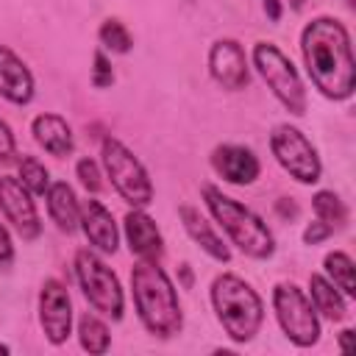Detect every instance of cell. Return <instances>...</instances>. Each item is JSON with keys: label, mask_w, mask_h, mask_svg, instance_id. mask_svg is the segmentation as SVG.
I'll return each mask as SVG.
<instances>
[{"label": "cell", "mask_w": 356, "mask_h": 356, "mask_svg": "<svg viewBox=\"0 0 356 356\" xmlns=\"http://www.w3.org/2000/svg\"><path fill=\"white\" fill-rule=\"evenodd\" d=\"M178 214H181V222H184L186 234L192 236V242H197V245H200L211 259H217V261H228V259H231L228 245H225V242H222V236L211 228V222L200 214V209H195V206L184 203V206L178 209Z\"/></svg>", "instance_id": "ac0fdd59"}, {"label": "cell", "mask_w": 356, "mask_h": 356, "mask_svg": "<svg viewBox=\"0 0 356 356\" xmlns=\"http://www.w3.org/2000/svg\"><path fill=\"white\" fill-rule=\"evenodd\" d=\"M122 228H125V239L134 256L147 259V261H159L164 256V239L150 214H145L142 209H131L122 220Z\"/></svg>", "instance_id": "5bb4252c"}, {"label": "cell", "mask_w": 356, "mask_h": 356, "mask_svg": "<svg viewBox=\"0 0 356 356\" xmlns=\"http://www.w3.org/2000/svg\"><path fill=\"white\" fill-rule=\"evenodd\" d=\"M14 150H17V145H14V134H11V128L0 120V161H8V159L14 156Z\"/></svg>", "instance_id": "f546056e"}, {"label": "cell", "mask_w": 356, "mask_h": 356, "mask_svg": "<svg viewBox=\"0 0 356 356\" xmlns=\"http://www.w3.org/2000/svg\"><path fill=\"white\" fill-rule=\"evenodd\" d=\"M75 172H78V181L83 184L86 192H97V189L103 186V181H100V170H97V164H95L89 156H83V159L75 164Z\"/></svg>", "instance_id": "484cf974"}, {"label": "cell", "mask_w": 356, "mask_h": 356, "mask_svg": "<svg viewBox=\"0 0 356 356\" xmlns=\"http://www.w3.org/2000/svg\"><path fill=\"white\" fill-rule=\"evenodd\" d=\"M31 131H33V139L39 142V147H44L56 159L70 156L72 147H75L72 131H70L67 120L58 117V114H39V117H33Z\"/></svg>", "instance_id": "e0dca14e"}, {"label": "cell", "mask_w": 356, "mask_h": 356, "mask_svg": "<svg viewBox=\"0 0 356 356\" xmlns=\"http://www.w3.org/2000/svg\"><path fill=\"white\" fill-rule=\"evenodd\" d=\"M17 178H19V184H22L31 195H44L47 186H50V172H47V167H44L36 156H22Z\"/></svg>", "instance_id": "cb8c5ba5"}, {"label": "cell", "mask_w": 356, "mask_h": 356, "mask_svg": "<svg viewBox=\"0 0 356 356\" xmlns=\"http://www.w3.org/2000/svg\"><path fill=\"white\" fill-rule=\"evenodd\" d=\"M289 6H292L295 11H300V8H303V0H289Z\"/></svg>", "instance_id": "d6a6232c"}, {"label": "cell", "mask_w": 356, "mask_h": 356, "mask_svg": "<svg viewBox=\"0 0 356 356\" xmlns=\"http://www.w3.org/2000/svg\"><path fill=\"white\" fill-rule=\"evenodd\" d=\"M261 6H264V14H267L273 22L281 19V0H261Z\"/></svg>", "instance_id": "4dcf8cb0"}, {"label": "cell", "mask_w": 356, "mask_h": 356, "mask_svg": "<svg viewBox=\"0 0 356 356\" xmlns=\"http://www.w3.org/2000/svg\"><path fill=\"white\" fill-rule=\"evenodd\" d=\"M97 36H100V44H103L106 50H111V53H128L131 44H134V39H131L125 22H120V19H106V22L100 25Z\"/></svg>", "instance_id": "d4e9b609"}, {"label": "cell", "mask_w": 356, "mask_h": 356, "mask_svg": "<svg viewBox=\"0 0 356 356\" xmlns=\"http://www.w3.org/2000/svg\"><path fill=\"white\" fill-rule=\"evenodd\" d=\"M131 289H134L136 314L153 337L170 339L184 328V314L175 286L170 275L159 267V261L139 259L131 270Z\"/></svg>", "instance_id": "7a4b0ae2"}, {"label": "cell", "mask_w": 356, "mask_h": 356, "mask_svg": "<svg viewBox=\"0 0 356 356\" xmlns=\"http://www.w3.org/2000/svg\"><path fill=\"white\" fill-rule=\"evenodd\" d=\"M312 206H314V214L320 222H325L331 231L342 228L348 222V209L342 203V197L331 189H320L314 197H312Z\"/></svg>", "instance_id": "603a6c76"}, {"label": "cell", "mask_w": 356, "mask_h": 356, "mask_svg": "<svg viewBox=\"0 0 356 356\" xmlns=\"http://www.w3.org/2000/svg\"><path fill=\"white\" fill-rule=\"evenodd\" d=\"M331 234H334V231H331V228H328L325 222H320V220H314V222H312V225H309V228L303 231V242H306V245H317V242H323V239H328Z\"/></svg>", "instance_id": "83f0119b"}, {"label": "cell", "mask_w": 356, "mask_h": 356, "mask_svg": "<svg viewBox=\"0 0 356 356\" xmlns=\"http://www.w3.org/2000/svg\"><path fill=\"white\" fill-rule=\"evenodd\" d=\"M350 337H353V331H350V328L339 331V350H342V353H348V350H350Z\"/></svg>", "instance_id": "1f68e13d"}, {"label": "cell", "mask_w": 356, "mask_h": 356, "mask_svg": "<svg viewBox=\"0 0 356 356\" xmlns=\"http://www.w3.org/2000/svg\"><path fill=\"white\" fill-rule=\"evenodd\" d=\"M203 203L211 211V217L220 222V228L228 234V239L250 259H270L275 253V239L273 231L267 228V222L250 211L248 206H242L239 200L228 197L222 189L206 184L203 189Z\"/></svg>", "instance_id": "3957f363"}, {"label": "cell", "mask_w": 356, "mask_h": 356, "mask_svg": "<svg viewBox=\"0 0 356 356\" xmlns=\"http://www.w3.org/2000/svg\"><path fill=\"white\" fill-rule=\"evenodd\" d=\"M300 53L312 83L328 100H348L356 89V64L348 28L334 17H314L300 33Z\"/></svg>", "instance_id": "6da1fadb"}, {"label": "cell", "mask_w": 356, "mask_h": 356, "mask_svg": "<svg viewBox=\"0 0 356 356\" xmlns=\"http://www.w3.org/2000/svg\"><path fill=\"white\" fill-rule=\"evenodd\" d=\"M323 267H325V275L328 281L345 295V298H356V281H353V259L342 250H334L323 259Z\"/></svg>", "instance_id": "44dd1931"}, {"label": "cell", "mask_w": 356, "mask_h": 356, "mask_svg": "<svg viewBox=\"0 0 356 356\" xmlns=\"http://www.w3.org/2000/svg\"><path fill=\"white\" fill-rule=\"evenodd\" d=\"M14 261V245H11V236H8V228L0 222V267H11Z\"/></svg>", "instance_id": "f1b7e54d"}, {"label": "cell", "mask_w": 356, "mask_h": 356, "mask_svg": "<svg viewBox=\"0 0 356 356\" xmlns=\"http://www.w3.org/2000/svg\"><path fill=\"white\" fill-rule=\"evenodd\" d=\"M270 150L275 161L298 181V184H314L320 181L323 164L314 150V145L306 139V134L289 122H281L270 134Z\"/></svg>", "instance_id": "9c48e42d"}, {"label": "cell", "mask_w": 356, "mask_h": 356, "mask_svg": "<svg viewBox=\"0 0 356 356\" xmlns=\"http://www.w3.org/2000/svg\"><path fill=\"white\" fill-rule=\"evenodd\" d=\"M0 97H6L8 103H17V106H25L33 97L31 70L6 44H0Z\"/></svg>", "instance_id": "2e32d148"}, {"label": "cell", "mask_w": 356, "mask_h": 356, "mask_svg": "<svg viewBox=\"0 0 356 356\" xmlns=\"http://www.w3.org/2000/svg\"><path fill=\"white\" fill-rule=\"evenodd\" d=\"M78 339H81V348L92 356H100L108 350V342H111V334H108V325L95 317V314H81L78 320Z\"/></svg>", "instance_id": "7402d4cb"}, {"label": "cell", "mask_w": 356, "mask_h": 356, "mask_svg": "<svg viewBox=\"0 0 356 356\" xmlns=\"http://www.w3.org/2000/svg\"><path fill=\"white\" fill-rule=\"evenodd\" d=\"M75 278H78L83 298L89 300V306L95 312H100L111 320L122 317V306H125L122 286H120L114 270L95 250L83 248L75 253Z\"/></svg>", "instance_id": "8992f818"}, {"label": "cell", "mask_w": 356, "mask_h": 356, "mask_svg": "<svg viewBox=\"0 0 356 356\" xmlns=\"http://www.w3.org/2000/svg\"><path fill=\"white\" fill-rule=\"evenodd\" d=\"M92 83L97 89H106L114 83V70H111V61L106 58L103 50H95V67H92Z\"/></svg>", "instance_id": "4316f807"}, {"label": "cell", "mask_w": 356, "mask_h": 356, "mask_svg": "<svg viewBox=\"0 0 356 356\" xmlns=\"http://www.w3.org/2000/svg\"><path fill=\"white\" fill-rule=\"evenodd\" d=\"M211 306L220 325L234 342H250L264 320V303L259 292L234 273H222L211 284Z\"/></svg>", "instance_id": "277c9868"}, {"label": "cell", "mask_w": 356, "mask_h": 356, "mask_svg": "<svg viewBox=\"0 0 356 356\" xmlns=\"http://www.w3.org/2000/svg\"><path fill=\"white\" fill-rule=\"evenodd\" d=\"M209 72L228 92L245 89L250 81V72H248V58L242 44L236 39H217L209 47Z\"/></svg>", "instance_id": "7c38bea8"}, {"label": "cell", "mask_w": 356, "mask_h": 356, "mask_svg": "<svg viewBox=\"0 0 356 356\" xmlns=\"http://www.w3.org/2000/svg\"><path fill=\"white\" fill-rule=\"evenodd\" d=\"M348 6H353V0H348Z\"/></svg>", "instance_id": "836d02e7"}, {"label": "cell", "mask_w": 356, "mask_h": 356, "mask_svg": "<svg viewBox=\"0 0 356 356\" xmlns=\"http://www.w3.org/2000/svg\"><path fill=\"white\" fill-rule=\"evenodd\" d=\"M78 225H81V231H83V236L89 239L92 248H97L103 253H114L117 250L120 231H117V222H114L111 211L100 200L89 197V200L81 203V220H78Z\"/></svg>", "instance_id": "9a60e30c"}, {"label": "cell", "mask_w": 356, "mask_h": 356, "mask_svg": "<svg viewBox=\"0 0 356 356\" xmlns=\"http://www.w3.org/2000/svg\"><path fill=\"white\" fill-rule=\"evenodd\" d=\"M273 309H275V320L281 325V331L286 334V339L298 348H309L320 339V320L317 312L312 306V300L306 298V292L298 284H275L273 289Z\"/></svg>", "instance_id": "ba28073f"}, {"label": "cell", "mask_w": 356, "mask_h": 356, "mask_svg": "<svg viewBox=\"0 0 356 356\" xmlns=\"http://www.w3.org/2000/svg\"><path fill=\"white\" fill-rule=\"evenodd\" d=\"M211 167L222 181L236 184V186L253 184L261 172L256 153L245 145H217L211 150Z\"/></svg>", "instance_id": "4fadbf2b"}, {"label": "cell", "mask_w": 356, "mask_h": 356, "mask_svg": "<svg viewBox=\"0 0 356 356\" xmlns=\"http://www.w3.org/2000/svg\"><path fill=\"white\" fill-rule=\"evenodd\" d=\"M253 67L259 70L261 81L270 86V92L278 97V103L289 114H295V117L306 114V89H303V81H300L295 64L289 61V56H284L273 42H256Z\"/></svg>", "instance_id": "5b68a950"}, {"label": "cell", "mask_w": 356, "mask_h": 356, "mask_svg": "<svg viewBox=\"0 0 356 356\" xmlns=\"http://www.w3.org/2000/svg\"><path fill=\"white\" fill-rule=\"evenodd\" d=\"M44 200H47V214L56 222V228L72 234L81 220V203H78L75 192L70 189V184H64V181L50 184L44 192Z\"/></svg>", "instance_id": "d6986e66"}, {"label": "cell", "mask_w": 356, "mask_h": 356, "mask_svg": "<svg viewBox=\"0 0 356 356\" xmlns=\"http://www.w3.org/2000/svg\"><path fill=\"white\" fill-rule=\"evenodd\" d=\"M103 167L106 175L111 178V186L117 189V195L131 203L134 209H142L153 200V184L147 170L142 167V161L117 139V136H106L103 139Z\"/></svg>", "instance_id": "52a82bcc"}, {"label": "cell", "mask_w": 356, "mask_h": 356, "mask_svg": "<svg viewBox=\"0 0 356 356\" xmlns=\"http://www.w3.org/2000/svg\"><path fill=\"white\" fill-rule=\"evenodd\" d=\"M39 325L47 342L61 345L72 331V300L61 281L47 278L39 289Z\"/></svg>", "instance_id": "30bf717a"}, {"label": "cell", "mask_w": 356, "mask_h": 356, "mask_svg": "<svg viewBox=\"0 0 356 356\" xmlns=\"http://www.w3.org/2000/svg\"><path fill=\"white\" fill-rule=\"evenodd\" d=\"M0 211L6 214V220L22 239H36L42 234V220H39L36 203H33L31 192L19 184V178H14V175L0 178Z\"/></svg>", "instance_id": "8fae6325"}, {"label": "cell", "mask_w": 356, "mask_h": 356, "mask_svg": "<svg viewBox=\"0 0 356 356\" xmlns=\"http://www.w3.org/2000/svg\"><path fill=\"white\" fill-rule=\"evenodd\" d=\"M309 300H312L314 312H320V314H323L325 320H331V323L345 320V314H348L345 295H342L325 275H317V273L309 275Z\"/></svg>", "instance_id": "ffe728a7"}]
</instances>
